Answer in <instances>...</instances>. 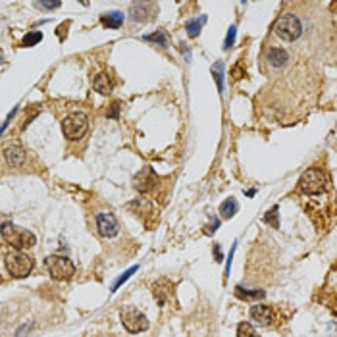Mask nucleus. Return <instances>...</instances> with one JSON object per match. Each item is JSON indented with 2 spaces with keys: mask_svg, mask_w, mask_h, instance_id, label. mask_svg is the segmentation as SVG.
<instances>
[{
  "mask_svg": "<svg viewBox=\"0 0 337 337\" xmlns=\"http://www.w3.org/2000/svg\"><path fill=\"white\" fill-rule=\"evenodd\" d=\"M0 233H2V237H4V241H6L8 245H12L14 249H18V250L29 249V247H33V245L37 243L35 235H33L31 231L23 230V228H18V226L12 223V221H4Z\"/></svg>",
  "mask_w": 337,
  "mask_h": 337,
  "instance_id": "f257e3e1",
  "label": "nucleus"
},
{
  "mask_svg": "<svg viewBox=\"0 0 337 337\" xmlns=\"http://www.w3.org/2000/svg\"><path fill=\"white\" fill-rule=\"evenodd\" d=\"M274 31H276V35L279 39H283V41H287V43H293V41H297L301 37V33H303V25H301V21L295 14H281L276 21V25H274Z\"/></svg>",
  "mask_w": 337,
  "mask_h": 337,
  "instance_id": "f03ea898",
  "label": "nucleus"
},
{
  "mask_svg": "<svg viewBox=\"0 0 337 337\" xmlns=\"http://www.w3.org/2000/svg\"><path fill=\"white\" fill-rule=\"evenodd\" d=\"M327 187V175L326 172L318 170V168H310L301 175L298 179V189L307 195H320L324 193Z\"/></svg>",
  "mask_w": 337,
  "mask_h": 337,
  "instance_id": "7ed1b4c3",
  "label": "nucleus"
},
{
  "mask_svg": "<svg viewBox=\"0 0 337 337\" xmlns=\"http://www.w3.org/2000/svg\"><path fill=\"white\" fill-rule=\"evenodd\" d=\"M47 264L48 274L54 279H60V281H66V279H71L73 274H76V266L73 262L67 258V256H62V254H52L45 260Z\"/></svg>",
  "mask_w": 337,
  "mask_h": 337,
  "instance_id": "20e7f679",
  "label": "nucleus"
},
{
  "mask_svg": "<svg viewBox=\"0 0 337 337\" xmlns=\"http://www.w3.org/2000/svg\"><path fill=\"white\" fill-rule=\"evenodd\" d=\"M33 266H35L33 258L29 254H25V252H21V250L10 252L6 256V268H8V272L14 278H27Z\"/></svg>",
  "mask_w": 337,
  "mask_h": 337,
  "instance_id": "39448f33",
  "label": "nucleus"
},
{
  "mask_svg": "<svg viewBox=\"0 0 337 337\" xmlns=\"http://www.w3.org/2000/svg\"><path fill=\"white\" fill-rule=\"evenodd\" d=\"M87 127H89V120L83 112H73L62 122V131L69 141L81 139L87 133Z\"/></svg>",
  "mask_w": 337,
  "mask_h": 337,
  "instance_id": "423d86ee",
  "label": "nucleus"
},
{
  "mask_svg": "<svg viewBox=\"0 0 337 337\" xmlns=\"http://www.w3.org/2000/svg\"><path fill=\"white\" fill-rule=\"evenodd\" d=\"M120 316H122L124 327L129 333H141L144 329H148V318L144 316L143 312H139L135 307H125Z\"/></svg>",
  "mask_w": 337,
  "mask_h": 337,
  "instance_id": "0eeeda50",
  "label": "nucleus"
},
{
  "mask_svg": "<svg viewBox=\"0 0 337 337\" xmlns=\"http://www.w3.org/2000/svg\"><path fill=\"white\" fill-rule=\"evenodd\" d=\"M96 231H98V235H102V237H114L118 230H120V226H118V220H116V216L112 212H100V214H96Z\"/></svg>",
  "mask_w": 337,
  "mask_h": 337,
  "instance_id": "6e6552de",
  "label": "nucleus"
},
{
  "mask_svg": "<svg viewBox=\"0 0 337 337\" xmlns=\"http://www.w3.org/2000/svg\"><path fill=\"white\" fill-rule=\"evenodd\" d=\"M158 6L153 2H133L131 4V18L135 21H148L156 16Z\"/></svg>",
  "mask_w": 337,
  "mask_h": 337,
  "instance_id": "1a4fd4ad",
  "label": "nucleus"
},
{
  "mask_svg": "<svg viewBox=\"0 0 337 337\" xmlns=\"http://www.w3.org/2000/svg\"><path fill=\"white\" fill-rule=\"evenodd\" d=\"M250 318L260 326H270L274 322V308L268 305H254L250 308Z\"/></svg>",
  "mask_w": 337,
  "mask_h": 337,
  "instance_id": "9d476101",
  "label": "nucleus"
},
{
  "mask_svg": "<svg viewBox=\"0 0 337 337\" xmlns=\"http://www.w3.org/2000/svg\"><path fill=\"white\" fill-rule=\"evenodd\" d=\"M156 175L151 168H144L143 172H139L135 175V189H139L141 193H146L151 191L154 185H156Z\"/></svg>",
  "mask_w": 337,
  "mask_h": 337,
  "instance_id": "9b49d317",
  "label": "nucleus"
},
{
  "mask_svg": "<svg viewBox=\"0 0 337 337\" xmlns=\"http://www.w3.org/2000/svg\"><path fill=\"white\" fill-rule=\"evenodd\" d=\"M4 158L10 168H19L21 164L25 162V151L19 144H10L4 151Z\"/></svg>",
  "mask_w": 337,
  "mask_h": 337,
  "instance_id": "f8f14e48",
  "label": "nucleus"
},
{
  "mask_svg": "<svg viewBox=\"0 0 337 337\" xmlns=\"http://www.w3.org/2000/svg\"><path fill=\"white\" fill-rule=\"evenodd\" d=\"M266 60H268V64L272 67H283L285 64H287V60H289V54L283 50V48H278V47H274V48H270L268 50V54H266Z\"/></svg>",
  "mask_w": 337,
  "mask_h": 337,
  "instance_id": "ddd939ff",
  "label": "nucleus"
},
{
  "mask_svg": "<svg viewBox=\"0 0 337 337\" xmlns=\"http://www.w3.org/2000/svg\"><path fill=\"white\" fill-rule=\"evenodd\" d=\"M93 87H95V91H98L100 95H110L112 93V79L108 73H98V76L93 79Z\"/></svg>",
  "mask_w": 337,
  "mask_h": 337,
  "instance_id": "4468645a",
  "label": "nucleus"
},
{
  "mask_svg": "<svg viewBox=\"0 0 337 337\" xmlns=\"http://www.w3.org/2000/svg\"><path fill=\"white\" fill-rule=\"evenodd\" d=\"M100 23L108 29L122 27V23H124V14H122V12H108V14H102V16H100Z\"/></svg>",
  "mask_w": 337,
  "mask_h": 337,
  "instance_id": "2eb2a0df",
  "label": "nucleus"
},
{
  "mask_svg": "<svg viewBox=\"0 0 337 337\" xmlns=\"http://www.w3.org/2000/svg\"><path fill=\"white\" fill-rule=\"evenodd\" d=\"M239 210V204H237V201L235 199H228V201H223L220 204V214L221 218H231V216H235V212Z\"/></svg>",
  "mask_w": 337,
  "mask_h": 337,
  "instance_id": "dca6fc26",
  "label": "nucleus"
},
{
  "mask_svg": "<svg viewBox=\"0 0 337 337\" xmlns=\"http://www.w3.org/2000/svg\"><path fill=\"white\" fill-rule=\"evenodd\" d=\"M206 21V18L202 16V18H197V19H191V21H187L185 23V29H187V35L191 39L195 37H199V33H201V27H202V23Z\"/></svg>",
  "mask_w": 337,
  "mask_h": 337,
  "instance_id": "f3484780",
  "label": "nucleus"
},
{
  "mask_svg": "<svg viewBox=\"0 0 337 337\" xmlns=\"http://www.w3.org/2000/svg\"><path fill=\"white\" fill-rule=\"evenodd\" d=\"M144 41L156 43V45H160V47H168V35H166V31H162V29L154 31L151 35H144Z\"/></svg>",
  "mask_w": 337,
  "mask_h": 337,
  "instance_id": "a211bd4d",
  "label": "nucleus"
},
{
  "mask_svg": "<svg viewBox=\"0 0 337 337\" xmlns=\"http://www.w3.org/2000/svg\"><path fill=\"white\" fill-rule=\"evenodd\" d=\"M212 76H214V81H216V85H218V91L223 93V64H221V62H216V64L212 66Z\"/></svg>",
  "mask_w": 337,
  "mask_h": 337,
  "instance_id": "6ab92c4d",
  "label": "nucleus"
},
{
  "mask_svg": "<svg viewBox=\"0 0 337 337\" xmlns=\"http://www.w3.org/2000/svg\"><path fill=\"white\" fill-rule=\"evenodd\" d=\"M237 337H260V335L249 322H241L239 327H237Z\"/></svg>",
  "mask_w": 337,
  "mask_h": 337,
  "instance_id": "aec40b11",
  "label": "nucleus"
},
{
  "mask_svg": "<svg viewBox=\"0 0 337 337\" xmlns=\"http://www.w3.org/2000/svg\"><path fill=\"white\" fill-rule=\"evenodd\" d=\"M264 223H268L272 228H279V220H278V206H274V208H270L266 214H264Z\"/></svg>",
  "mask_w": 337,
  "mask_h": 337,
  "instance_id": "412c9836",
  "label": "nucleus"
},
{
  "mask_svg": "<svg viewBox=\"0 0 337 337\" xmlns=\"http://www.w3.org/2000/svg\"><path fill=\"white\" fill-rule=\"evenodd\" d=\"M235 295L241 298H262L264 297V291H260V289H256V291H245L243 287H235Z\"/></svg>",
  "mask_w": 337,
  "mask_h": 337,
  "instance_id": "4be33fe9",
  "label": "nucleus"
},
{
  "mask_svg": "<svg viewBox=\"0 0 337 337\" xmlns=\"http://www.w3.org/2000/svg\"><path fill=\"white\" fill-rule=\"evenodd\" d=\"M41 41H43V33L41 31H33V33H27L21 43H23V47H35Z\"/></svg>",
  "mask_w": 337,
  "mask_h": 337,
  "instance_id": "5701e85b",
  "label": "nucleus"
},
{
  "mask_svg": "<svg viewBox=\"0 0 337 337\" xmlns=\"http://www.w3.org/2000/svg\"><path fill=\"white\" fill-rule=\"evenodd\" d=\"M233 43H235V25H231L230 31H228V37H226V43H223V48H226V50H230Z\"/></svg>",
  "mask_w": 337,
  "mask_h": 337,
  "instance_id": "b1692460",
  "label": "nucleus"
},
{
  "mask_svg": "<svg viewBox=\"0 0 337 337\" xmlns=\"http://www.w3.org/2000/svg\"><path fill=\"white\" fill-rule=\"evenodd\" d=\"M135 272H137V268H135V266H133V268L127 270V272H125L124 276H122V278H120V279H118V281H116V283H114V289H118V287H120V285H122V283H124V281H127V278H129L131 274H135Z\"/></svg>",
  "mask_w": 337,
  "mask_h": 337,
  "instance_id": "393cba45",
  "label": "nucleus"
},
{
  "mask_svg": "<svg viewBox=\"0 0 337 337\" xmlns=\"http://www.w3.org/2000/svg\"><path fill=\"white\" fill-rule=\"evenodd\" d=\"M16 112H18V108H14V110H12V112H10V114H8V118H6V122H4V125L0 127V135L4 133V129H6V127H8V125H10V122H12V118L16 116Z\"/></svg>",
  "mask_w": 337,
  "mask_h": 337,
  "instance_id": "a878e982",
  "label": "nucleus"
},
{
  "mask_svg": "<svg viewBox=\"0 0 337 337\" xmlns=\"http://www.w3.org/2000/svg\"><path fill=\"white\" fill-rule=\"evenodd\" d=\"M62 2H39V6L45 10H52V8H58Z\"/></svg>",
  "mask_w": 337,
  "mask_h": 337,
  "instance_id": "bb28decb",
  "label": "nucleus"
},
{
  "mask_svg": "<svg viewBox=\"0 0 337 337\" xmlns=\"http://www.w3.org/2000/svg\"><path fill=\"white\" fill-rule=\"evenodd\" d=\"M120 102H114V104H112V110H110V112H108V116H110V118H118V110H120Z\"/></svg>",
  "mask_w": 337,
  "mask_h": 337,
  "instance_id": "cd10ccee",
  "label": "nucleus"
},
{
  "mask_svg": "<svg viewBox=\"0 0 337 337\" xmlns=\"http://www.w3.org/2000/svg\"><path fill=\"white\" fill-rule=\"evenodd\" d=\"M218 226H220V221L216 220V221H212L210 226H208V228H206V233H208V235H210V233H214V230H218Z\"/></svg>",
  "mask_w": 337,
  "mask_h": 337,
  "instance_id": "c85d7f7f",
  "label": "nucleus"
},
{
  "mask_svg": "<svg viewBox=\"0 0 337 337\" xmlns=\"http://www.w3.org/2000/svg\"><path fill=\"white\" fill-rule=\"evenodd\" d=\"M214 256H216V262H221V252H220V247H216V249H214Z\"/></svg>",
  "mask_w": 337,
  "mask_h": 337,
  "instance_id": "c756f323",
  "label": "nucleus"
},
{
  "mask_svg": "<svg viewBox=\"0 0 337 337\" xmlns=\"http://www.w3.org/2000/svg\"><path fill=\"white\" fill-rule=\"evenodd\" d=\"M0 62H2V54H0Z\"/></svg>",
  "mask_w": 337,
  "mask_h": 337,
  "instance_id": "7c9ffc66",
  "label": "nucleus"
}]
</instances>
